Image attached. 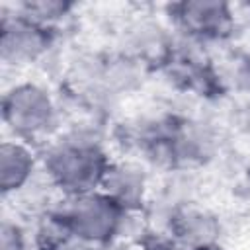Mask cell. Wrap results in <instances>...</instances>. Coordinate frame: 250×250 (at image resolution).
I'll return each mask as SVG.
<instances>
[{"instance_id": "obj_4", "label": "cell", "mask_w": 250, "mask_h": 250, "mask_svg": "<svg viewBox=\"0 0 250 250\" xmlns=\"http://www.w3.org/2000/svg\"><path fill=\"white\" fill-rule=\"evenodd\" d=\"M180 20L191 33L205 37H215L225 33L230 23V12L225 4L219 2H188L178 6Z\"/></svg>"}, {"instance_id": "obj_3", "label": "cell", "mask_w": 250, "mask_h": 250, "mask_svg": "<svg viewBox=\"0 0 250 250\" xmlns=\"http://www.w3.org/2000/svg\"><path fill=\"white\" fill-rule=\"evenodd\" d=\"M115 219L117 215L111 201L98 197H80L68 213V221L72 229L80 236L92 240H100L107 236L115 227Z\"/></svg>"}, {"instance_id": "obj_2", "label": "cell", "mask_w": 250, "mask_h": 250, "mask_svg": "<svg viewBox=\"0 0 250 250\" xmlns=\"http://www.w3.org/2000/svg\"><path fill=\"white\" fill-rule=\"evenodd\" d=\"M53 117V107L45 92L35 86H21L6 100V119L14 129L35 133L47 127Z\"/></svg>"}, {"instance_id": "obj_1", "label": "cell", "mask_w": 250, "mask_h": 250, "mask_svg": "<svg viewBox=\"0 0 250 250\" xmlns=\"http://www.w3.org/2000/svg\"><path fill=\"white\" fill-rule=\"evenodd\" d=\"M51 174L59 180L61 186H66L74 191H84L92 186L100 174V154L92 146L84 145H64L51 154Z\"/></svg>"}, {"instance_id": "obj_7", "label": "cell", "mask_w": 250, "mask_h": 250, "mask_svg": "<svg viewBox=\"0 0 250 250\" xmlns=\"http://www.w3.org/2000/svg\"><path fill=\"white\" fill-rule=\"evenodd\" d=\"M27 8V16L31 18H41V20H53V18H57V16H61V14H64V10H66V6L64 4H59V2H49V4H45V2H37V4H27L25 6Z\"/></svg>"}, {"instance_id": "obj_5", "label": "cell", "mask_w": 250, "mask_h": 250, "mask_svg": "<svg viewBox=\"0 0 250 250\" xmlns=\"http://www.w3.org/2000/svg\"><path fill=\"white\" fill-rule=\"evenodd\" d=\"M45 45L41 29L29 20H16L12 23L4 21L2 35V53L4 59L20 61L35 57Z\"/></svg>"}, {"instance_id": "obj_6", "label": "cell", "mask_w": 250, "mask_h": 250, "mask_svg": "<svg viewBox=\"0 0 250 250\" xmlns=\"http://www.w3.org/2000/svg\"><path fill=\"white\" fill-rule=\"evenodd\" d=\"M31 166H33V160L21 145L4 143L2 152H0V170H2V188H4V191L20 188L27 180V176L31 172Z\"/></svg>"}, {"instance_id": "obj_8", "label": "cell", "mask_w": 250, "mask_h": 250, "mask_svg": "<svg viewBox=\"0 0 250 250\" xmlns=\"http://www.w3.org/2000/svg\"><path fill=\"white\" fill-rule=\"evenodd\" d=\"M2 250H23V242H21V234L16 227L4 223L2 227Z\"/></svg>"}]
</instances>
